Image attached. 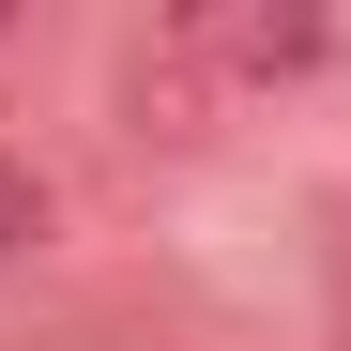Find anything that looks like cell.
<instances>
[{
    "label": "cell",
    "instance_id": "obj_1",
    "mask_svg": "<svg viewBox=\"0 0 351 351\" xmlns=\"http://www.w3.org/2000/svg\"><path fill=\"white\" fill-rule=\"evenodd\" d=\"M123 123H138V138H214V123H245V92H229V77H214V46L168 16V31L123 46Z\"/></svg>",
    "mask_w": 351,
    "mask_h": 351
},
{
    "label": "cell",
    "instance_id": "obj_2",
    "mask_svg": "<svg viewBox=\"0 0 351 351\" xmlns=\"http://www.w3.org/2000/svg\"><path fill=\"white\" fill-rule=\"evenodd\" d=\"M199 46H214V77L229 92H260V77H306L321 62V16H184Z\"/></svg>",
    "mask_w": 351,
    "mask_h": 351
},
{
    "label": "cell",
    "instance_id": "obj_3",
    "mask_svg": "<svg viewBox=\"0 0 351 351\" xmlns=\"http://www.w3.org/2000/svg\"><path fill=\"white\" fill-rule=\"evenodd\" d=\"M16 351H168L153 321H107V306H77V321H46V336H16Z\"/></svg>",
    "mask_w": 351,
    "mask_h": 351
},
{
    "label": "cell",
    "instance_id": "obj_4",
    "mask_svg": "<svg viewBox=\"0 0 351 351\" xmlns=\"http://www.w3.org/2000/svg\"><path fill=\"white\" fill-rule=\"evenodd\" d=\"M31 245H46V184L0 153V260H31Z\"/></svg>",
    "mask_w": 351,
    "mask_h": 351
}]
</instances>
